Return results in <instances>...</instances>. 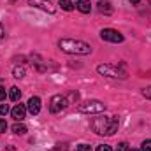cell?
<instances>
[{
    "label": "cell",
    "mask_w": 151,
    "mask_h": 151,
    "mask_svg": "<svg viewBox=\"0 0 151 151\" xmlns=\"http://www.w3.org/2000/svg\"><path fill=\"white\" fill-rule=\"evenodd\" d=\"M118 127H119L118 116H99V118H93L91 121V128L99 135H114L118 132Z\"/></svg>",
    "instance_id": "6da1fadb"
},
{
    "label": "cell",
    "mask_w": 151,
    "mask_h": 151,
    "mask_svg": "<svg viewBox=\"0 0 151 151\" xmlns=\"http://www.w3.org/2000/svg\"><path fill=\"white\" fill-rule=\"evenodd\" d=\"M58 46L63 53H69V55H90L91 53V46L77 39H62Z\"/></svg>",
    "instance_id": "7a4b0ae2"
},
{
    "label": "cell",
    "mask_w": 151,
    "mask_h": 151,
    "mask_svg": "<svg viewBox=\"0 0 151 151\" xmlns=\"http://www.w3.org/2000/svg\"><path fill=\"white\" fill-rule=\"evenodd\" d=\"M97 72L100 76H106V77H114V79H125L127 77V70L123 67H118L113 63H104V65H99L97 67Z\"/></svg>",
    "instance_id": "3957f363"
},
{
    "label": "cell",
    "mask_w": 151,
    "mask_h": 151,
    "mask_svg": "<svg viewBox=\"0 0 151 151\" xmlns=\"http://www.w3.org/2000/svg\"><path fill=\"white\" fill-rule=\"evenodd\" d=\"M79 111L84 114H99L106 111V104L100 100H86L79 106Z\"/></svg>",
    "instance_id": "277c9868"
},
{
    "label": "cell",
    "mask_w": 151,
    "mask_h": 151,
    "mask_svg": "<svg viewBox=\"0 0 151 151\" xmlns=\"http://www.w3.org/2000/svg\"><path fill=\"white\" fill-rule=\"evenodd\" d=\"M67 106H69V100H67L65 95H53L51 100H49V111L55 113V114L63 111Z\"/></svg>",
    "instance_id": "5b68a950"
},
{
    "label": "cell",
    "mask_w": 151,
    "mask_h": 151,
    "mask_svg": "<svg viewBox=\"0 0 151 151\" xmlns=\"http://www.w3.org/2000/svg\"><path fill=\"white\" fill-rule=\"evenodd\" d=\"M100 37L104 39V40H107V42H123V35L118 32V30H113V28H104L102 32H100Z\"/></svg>",
    "instance_id": "8992f818"
},
{
    "label": "cell",
    "mask_w": 151,
    "mask_h": 151,
    "mask_svg": "<svg viewBox=\"0 0 151 151\" xmlns=\"http://www.w3.org/2000/svg\"><path fill=\"white\" fill-rule=\"evenodd\" d=\"M30 5L39 7V9H42V11H46V12H49V14L55 12V5H53L49 0H30Z\"/></svg>",
    "instance_id": "52a82bcc"
},
{
    "label": "cell",
    "mask_w": 151,
    "mask_h": 151,
    "mask_svg": "<svg viewBox=\"0 0 151 151\" xmlns=\"http://www.w3.org/2000/svg\"><path fill=\"white\" fill-rule=\"evenodd\" d=\"M27 111L30 114H39L40 113V99L39 97H32L30 100H28V104H27Z\"/></svg>",
    "instance_id": "ba28073f"
},
{
    "label": "cell",
    "mask_w": 151,
    "mask_h": 151,
    "mask_svg": "<svg viewBox=\"0 0 151 151\" xmlns=\"http://www.w3.org/2000/svg\"><path fill=\"white\" fill-rule=\"evenodd\" d=\"M11 114H12V118H14L16 121H23L25 116H27V107L21 106V104H18V106H14V107L11 109Z\"/></svg>",
    "instance_id": "9c48e42d"
},
{
    "label": "cell",
    "mask_w": 151,
    "mask_h": 151,
    "mask_svg": "<svg viewBox=\"0 0 151 151\" xmlns=\"http://www.w3.org/2000/svg\"><path fill=\"white\" fill-rule=\"evenodd\" d=\"M76 9L81 11L83 14H88L91 11V4H90V0H76Z\"/></svg>",
    "instance_id": "30bf717a"
},
{
    "label": "cell",
    "mask_w": 151,
    "mask_h": 151,
    "mask_svg": "<svg viewBox=\"0 0 151 151\" xmlns=\"http://www.w3.org/2000/svg\"><path fill=\"white\" fill-rule=\"evenodd\" d=\"M97 5H99V11L102 14H111L113 12V7H111V2L109 0H100Z\"/></svg>",
    "instance_id": "8fae6325"
},
{
    "label": "cell",
    "mask_w": 151,
    "mask_h": 151,
    "mask_svg": "<svg viewBox=\"0 0 151 151\" xmlns=\"http://www.w3.org/2000/svg\"><path fill=\"white\" fill-rule=\"evenodd\" d=\"M9 99H11L12 102H18V100L21 99V91H19L18 86H12V88H11V91H9Z\"/></svg>",
    "instance_id": "7c38bea8"
},
{
    "label": "cell",
    "mask_w": 151,
    "mask_h": 151,
    "mask_svg": "<svg viewBox=\"0 0 151 151\" xmlns=\"http://www.w3.org/2000/svg\"><path fill=\"white\" fill-rule=\"evenodd\" d=\"M12 132H14V134H18V135H23V134H27V127H25L23 123H19V121H18V123H14V125H12Z\"/></svg>",
    "instance_id": "4fadbf2b"
},
{
    "label": "cell",
    "mask_w": 151,
    "mask_h": 151,
    "mask_svg": "<svg viewBox=\"0 0 151 151\" xmlns=\"http://www.w3.org/2000/svg\"><path fill=\"white\" fill-rule=\"evenodd\" d=\"M60 5H62V9H63V11H74L76 4H72L70 0H60Z\"/></svg>",
    "instance_id": "5bb4252c"
},
{
    "label": "cell",
    "mask_w": 151,
    "mask_h": 151,
    "mask_svg": "<svg viewBox=\"0 0 151 151\" xmlns=\"http://www.w3.org/2000/svg\"><path fill=\"white\" fill-rule=\"evenodd\" d=\"M12 74H14L16 79H21V77H25V69L23 67H14L12 69Z\"/></svg>",
    "instance_id": "9a60e30c"
},
{
    "label": "cell",
    "mask_w": 151,
    "mask_h": 151,
    "mask_svg": "<svg viewBox=\"0 0 151 151\" xmlns=\"http://www.w3.org/2000/svg\"><path fill=\"white\" fill-rule=\"evenodd\" d=\"M65 97H67L69 104H74L76 100L79 99V93H77V91H70V93H69V95H65Z\"/></svg>",
    "instance_id": "2e32d148"
},
{
    "label": "cell",
    "mask_w": 151,
    "mask_h": 151,
    "mask_svg": "<svg viewBox=\"0 0 151 151\" xmlns=\"http://www.w3.org/2000/svg\"><path fill=\"white\" fill-rule=\"evenodd\" d=\"M9 113V106L7 104H0V116H5Z\"/></svg>",
    "instance_id": "e0dca14e"
},
{
    "label": "cell",
    "mask_w": 151,
    "mask_h": 151,
    "mask_svg": "<svg viewBox=\"0 0 151 151\" xmlns=\"http://www.w3.org/2000/svg\"><path fill=\"white\" fill-rule=\"evenodd\" d=\"M142 151H151V139H148V141H144L142 142V148H141Z\"/></svg>",
    "instance_id": "ac0fdd59"
},
{
    "label": "cell",
    "mask_w": 151,
    "mask_h": 151,
    "mask_svg": "<svg viewBox=\"0 0 151 151\" xmlns=\"http://www.w3.org/2000/svg\"><path fill=\"white\" fill-rule=\"evenodd\" d=\"M5 130H7V123H5V119L0 118V134H5Z\"/></svg>",
    "instance_id": "d6986e66"
},
{
    "label": "cell",
    "mask_w": 151,
    "mask_h": 151,
    "mask_svg": "<svg viewBox=\"0 0 151 151\" xmlns=\"http://www.w3.org/2000/svg\"><path fill=\"white\" fill-rule=\"evenodd\" d=\"M142 95H144L146 99H150V100H151V86H148V88H144V90H142Z\"/></svg>",
    "instance_id": "ffe728a7"
},
{
    "label": "cell",
    "mask_w": 151,
    "mask_h": 151,
    "mask_svg": "<svg viewBox=\"0 0 151 151\" xmlns=\"http://www.w3.org/2000/svg\"><path fill=\"white\" fill-rule=\"evenodd\" d=\"M76 151H91V146H88V144H81V146H77V150Z\"/></svg>",
    "instance_id": "44dd1931"
},
{
    "label": "cell",
    "mask_w": 151,
    "mask_h": 151,
    "mask_svg": "<svg viewBox=\"0 0 151 151\" xmlns=\"http://www.w3.org/2000/svg\"><path fill=\"white\" fill-rule=\"evenodd\" d=\"M97 151H113V150H111V146H107V144H100V146L97 148Z\"/></svg>",
    "instance_id": "7402d4cb"
},
{
    "label": "cell",
    "mask_w": 151,
    "mask_h": 151,
    "mask_svg": "<svg viewBox=\"0 0 151 151\" xmlns=\"http://www.w3.org/2000/svg\"><path fill=\"white\" fill-rule=\"evenodd\" d=\"M4 99H5V88L0 86V100H4Z\"/></svg>",
    "instance_id": "603a6c76"
},
{
    "label": "cell",
    "mask_w": 151,
    "mask_h": 151,
    "mask_svg": "<svg viewBox=\"0 0 151 151\" xmlns=\"http://www.w3.org/2000/svg\"><path fill=\"white\" fill-rule=\"evenodd\" d=\"M118 148H119V150H127V148H128V144H127V142H121V144H119V146H118Z\"/></svg>",
    "instance_id": "cb8c5ba5"
},
{
    "label": "cell",
    "mask_w": 151,
    "mask_h": 151,
    "mask_svg": "<svg viewBox=\"0 0 151 151\" xmlns=\"http://www.w3.org/2000/svg\"><path fill=\"white\" fill-rule=\"evenodd\" d=\"M4 34H5V32H4V27H2V23H0V39L4 37Z\"/></svg>",
    "instance_id": "d4e9b609"
},
{
    "label": "cell",
    "mask_w": 151,
    "mask_h": 151,
    "mask_svg": "<svg viewBox=\"0 0 151 151\" xmlns=\"http://www.w3.org/2000/svg\"><path fill=\"white\" fill-rule=\"evenodd\" d=\"M128 2H130V4H132V5H137V4H139V2H141V0H128Z\"/></svg>",
    "instance_id": "484cf974"
},
{
    "label": "cell",
    "mask_w": 151,
    "mask_h": 151,
    "mask_svg": "<svg viewBox=\"0 0 151 151\" xmlns=\"http://www.w3.org/2000/svg\"><path fill=\"white\" fill-rule=\"evenodd\" d=\"M128 151H139V150H128Z\"/></svg>",
    "instance_id": "4316f807"
},
{
    "label": "cell",
    "mask_w": 151,
    "mask_h": 151,
    "mask_svg": "<svg viewBox=\"0 0 151 151\" xmlns=\"http://www.w3.org/2000/svg\"><path fill=\"white\" fill-rule=\"evenodd\" d=\"M116 151H123V150H119V148H118V150H116Z\"/></svg>",
    "instance_id": "83f0119b"
},
{
    "label": "cell",
    "mask_w": 151,
    "mask_h": 151,
    "mask_svg": "<svg viewBox=\"0 0 151 151\" xmlns=\"http://www.w3.org/2000/svg\"><path fill=\"white\" fill-rule=\"evenodd\" d=\"M150 4H151V0H150Z\"/></svg>",
    "instance_id": "f1b7e54d"
}]
</instances>
